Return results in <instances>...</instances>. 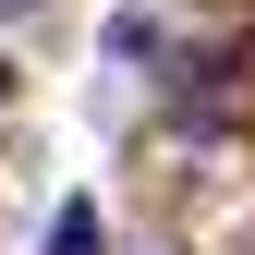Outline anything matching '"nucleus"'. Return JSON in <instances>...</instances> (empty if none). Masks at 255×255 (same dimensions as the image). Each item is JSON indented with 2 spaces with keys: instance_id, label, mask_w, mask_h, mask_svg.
Returning <instances> with one entry per match:
<instances>
[{
  "instance_id": "2",
  "label": "nucleus",
  "mask_w": 255,
  "mask_h": 255,
  "mask_svg": "<svg viewBox=\"0 0 255 255\" xmlns=\"http://www.w3.org/2000/svg\"><path fill=\"white\" fill-rule=\"evenodd\" d=\"M0 12H24V0H0Z\"/></svg>"
},
{
  "instance_id": "1",
  "label": "nucleus",
  "mask_w": 255,
  "mask_h": 255,
  "mask_svg": "<svg viewBox=\"0 0 255 255\" xmlns=\"http://www.w3.org/2000/svg\"><path fill=\"white\" fill-rule=\"evenodd\" d=\"M49 255H98V207H85V195L49 219Z\"/></svg>"
},
{
  "instance_id": "3",
  "label": "nucleus",
  "mask_w": 255,
  "mask_h": 255,
  "mask_svg": "<svg viewBox=\"0 0 255 255\" xmlns=\"http://www.w3.org/2000/svg\"><path fill=\"white\" fill-rule=\"evenodd\" d=\"M0 85H12V73H0Z\"/></svg>"
}]
</instances>
